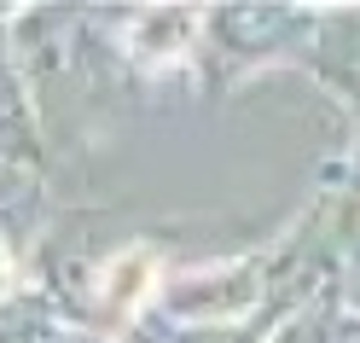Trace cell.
Masks as SVG:
<instances>
[{
  "instance_id": "cell-1",
  "label": "cell",
  "mask_w": 360,
  "mask_h": 343,
  "mask_svg": "<svg viewBox=\"0 0 360 343\" xmlns=\"http://www.w3.org/2000/svg\"><path fill=\"white\" fill-rule=\"evenodd\" d=\"M151 273H157V256H151V250H128V256L110 268V303H117V314H134V308H140V297L151 291Z\"/></svg>"
},
{
  "instance_id": "cell-2",
  "label": "cell",
  "mask_w": 360,
  "mask_h": 343,
  "mask_svg": "<svg viewBox=\"0 0 360 343\" xmlns=\"http://www.w3.org/2000/svg\"><path fill=\"white\" fill-rule=\"evenodd\" d=\"M0 285H6V250H0Z\"/></svg>"
}]
</instances>
